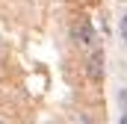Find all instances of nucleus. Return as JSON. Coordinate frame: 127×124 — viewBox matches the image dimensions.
Listing matches in <instances>:
<instances>
[{"label":"nucleus","mask_w":127,"mask_h":124,"mask_svg":"<svg viewBox=\"0 0 127 124\" xmlns=\"http://www.w3.org/2000/svg\"><path fill=\"white\" fill-rule=\"evenodd\" d=\"M71 38H74V44H80L83 50H92L95 47V27H92V21L89 18H80L74 27H71Z\"/></svg>","instance_id":"1"},{"label":"nucleus","mask_w":127,"mask_h":124,"mask_svg":"<svg viewBox=\"0 0 127 124\" xmlns=\"http://www.w3.org/2000/svg\"><path fill=\"white\" fill-rule=\"evenodd\" d=\"M89 77H92V80H100V77H103V53H100L97 44L89 50Z\"/></svg>","instance_id":"2"},{"label":"nucleus","mask_w":127,"mask_h":124,"mask_svg":"<svg viewBox=\"0 0 127 124\" xmlns=\"http://www.w3.org/2000/svg\"><path fill=\"white\" fill-rule=\"evenodd\" d=\"M118 30H121V38H124V44H127V15L121 18V24H118Z\"/></svg>","instance_id":"3"},{"label":"nucleus","mask_w":127,"mask_h":124,"mask_svg":"<svg viewBox=\"0 0 127 124\" xmlns=\"http://www.w3.org/2000/svg\"><path fill=\"white\" fill-rule=\"evenodd\" d=\"M118 97H121V106H124V112H127V89H124L121 94H118Z\"/></svg>","instance_id":"4"},{"label":"nucleus","mask_w":127,"mask_h":124,"mask_svg":"<svg viewBox=\"0 0 127 124\" xmlns=\"http://www.w3.org/2000/svg\"><path fill=\"white\" fill-rule=\"evenodd\" d=\"M118 124H127V112H124V115H121V121H118Z\"/></svg>","instance_id":"5"},{"label":"nucleus","mask_w":127,"mask_h":124,"mask_svg":"<svg viewBox=\"0 0 127 124\" xmlns=\"http://www.w3.org/2000/svg\"><path fill=\"white\" fill-rule=\"evenodd\" d=\"M0 124H3V121H0Z\"/></svg>","instance_id":"6"}]
</instances>
